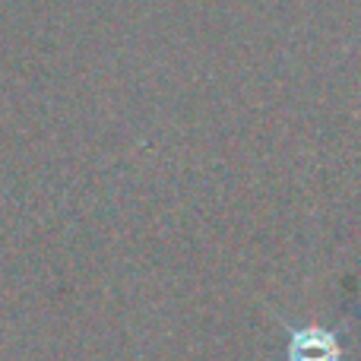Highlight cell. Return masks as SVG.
I'll use <instances>...</instances> for the list:
<instances>
[{"label": "cell", "mask_w": 361, "mask_h": 361, "mask_svg": "<svg viewBox=\"0 0 361 361\" xmlns=\"http://www.w3.org/2000/svg\"><path fill=\"white\" fill-rule=\"evenodd\" d=\"M288 361H339V343L320 326L298 330L288 343Z\"/></svg>", "instance_id": "cell-1"}]
</instances>
